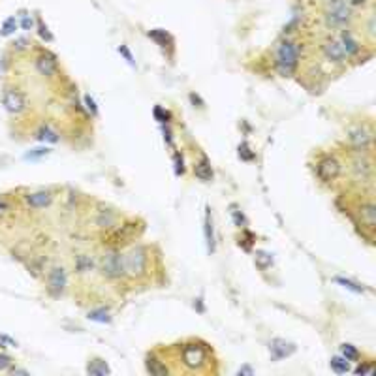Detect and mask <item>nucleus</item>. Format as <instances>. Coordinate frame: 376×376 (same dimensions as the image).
I'll return each instance as SVG.
<instances>
[{"label": "nucleus", "instance_id": "nucleus-14", "mask_svg": "<svg viewBox=\"0 0 376 376\" xmlns=\"http://www.w3.org/2000/svg\"><path fill=\"white\" fill-rule=\"evenodd\" d=\"M24 200H26V204L30 205V207H34V209H42V207L51 205V202H53V192H49V190H38V192L28 194Z\"/></svg>", "mask_w": 376, "mask_h": 376}, {"label": "nucleus", "instance_id": "nucleus-38", "mask_svg": "<svg viewBox=\"0 0 376 376\" xmlns=\"http://www.w3.org/2000/svg\"><path fill=\"white\" fill-rule=\"evenodd\" d=\"M40 34H42L44 38L51 40V36H49V32H47V28H46V26H44V24H40Z\"/></svg>", "mask_w": 376, "mask_h": 376}, {"label": "nucleus", "instance_id": "nucleus-30", "mask_svg": "<svg viewBox=\"0 0 376 376\" xmlns=\"http://www.w3.org/2000/svg\"><path fill=\"white\" fill-rule=\"evenodd\" d=\"M239 156L243 158V160H252V158H254V152H250L248 145H246V143H243V145L239 147Z\"/></svg>", "mask_w": 376, "mask_h": 376}, {"label": "nucleus", "instance_id": "nucleus-41", "mask_svg": "<svg viewBox=\"0 0 376 376\" xmlns=\"http://www.w3.org/2000/svg\"><path fill=\"white\" fill-rule=\"evenodd\" d=\"M23 26H24V28H28V26H32V19H28V17H24V19H23Z\"/></svg>", "mask_w": 376, "mask_h": 376}, {"label": "nucleus", "instance_id": "nucleus-42", "mask_svg": "<svg viewBox=\"0 0 376 376\" xmlns=\"http://www.w3.org/2000/svg\"><path fill=\"white\" fill-rule=\"evenodd\" d=\"M252 374V368H248V367H244V368H239V374Z\"/></svg>", "mask_w": 376, "mask_h": 376}, {"label": "nucleus", "instance_id": "nucleus-12", "mask_svg": "<svg viewBox=\"0 0 376 376\" xmlns=\"http://www.w3.org/2000/svg\"><path fill=\"white\" fill-rule=\"evenodd\" d=\"M358 216H360L361 226L365 228L368 234L372 235L374 226H376V205H374V202H372V200L363 202V204L360 205V209H358Z\"/></svg>", "mask_w": 376, "mask_h": 376}, {"label": "nucleus", "instance_id": "nucleus-39", "mask_svg": "<svg viewBox=\"0 0 376 376\" xmlns=\"http://www.w3.org/2000/svg\"><path fill=\"white\" fill-rule=\"evenodd\" d=\"M234 216H235V222H237L239 226H241V224H243V222H244L243 214H239V212H237V211H234Z\"/></svg>", "mask_w": 376, "mask_h": 376}, {"label": "nucleus", "instance_id": "nucleus-5", "mask_svg": "<svg viewBox=\"0 0 376 376\" xmlns=\"http://www.w3.org/2000/svg\"><path fill=\"white\" fill-rule=\"evenodd\" d=\"M100 271L106 278L110 280H118L124 276V262H122V254L117 248H111L100 258Z\"/></svg>", "mask_w": 376, "mask_h": 376}, {"label": "nucleus", "instance_id": "nucleus-11", "mask_svg": "<svg viewBox=\"0 0 376 376\" xmlns=\"http://www.w3.org/2000/svg\"><path fill=\"white\" fill-rule=\"evenodd\" d=\"M322 51H324V56L328 58L329 62H344V60H348V55H346L344 47H342V44H340V40L337 38V36H333L331 40H328L324 46H322Z\"/></svg>", "mask_w": 376, "mask_h": 376}, {"label": "nucleus", "instance_id": "nucleus-34", "mask_svg": "<svg viewBox=\"0 0 376 376\" xmlns=\"http://www.w3.org/2000/svg\"><path fill=\"white\" fill-rule=\"evenodd\" d=\"M365 372H368V374H370V372H372V367H370V365H363V363H361L360 367L356 368V374H365Z\"/></svg>", "mask_w": 376, "mask_h": 376}, {"label": "nucleus", "instance_id": "nucleus-4", "mask_svg": "<svg viewBox=\"0 0 376 376\" xmlns=\"http://www.w3.org/2000/svg\"><path fill=\"white\" fill-rule=\"evenodd\" d=\"M326 23L333 28H346L352 21V6L346 0H326Z\"/></svg>", "mask_w": 376, "mask_h": 376}, {"label": "nucleus", "instance_id": "nucleus-27", "mask_svg": "<svg viewBox=\"0 0 376 376\" xmlns=\"http://www.w3.org/2000/svg\"><path fill=\"white\" fill-rule=\"evenodd\" d=\"M256 262L262 269H266L267 266H271V256L266 254V252H256Z\"/></svg>", "mask_w": 376, "mask_h": 376}, {"label": "nucleus", "instance_id": "nucleus-25", "mask_svg": "<svg viewBox=\"0 0 376 376\" xmlns=\"http://www.w3.org/2000/svg\"><path fill=\"white\" fill-rule=\"evenodd\" d=\"M337 282H338V284H342V286H344V288H348V290L358 292V294H361V292H365V290H363V286H360V284H356V282H352V280H346V278H340V276L337 278Z\"/></svg>", "mask_w": 376, "mask_h": 376}, {"label": "nucleus", "instance_id": "nucleus-1", "mask_svg": "<svg viewBox=\"0 0 376 376\" xmlns=\"http://www.w3.org/2000/svg\"><path fill=\"white\" fill-rule=\"evenodd\" d=\"M299 64V46L292 40H282L274 49V66L280 76H292Z\"/></svg>", "mask_w": 376, "mask_h": 376}, {"label": "nucleus", "instance_id": "nucleus-13", "mask_svg": "<svg viewBox=\"0 0 376 376\" xmlns=\"http://www.w3.org/2000/svg\"><path fill=\"white\" fill-rule=\"evenodd\" d=\"M36 70L46 76V78H53L58 74V62H56V56L51 53H42L36 58Z\"/></svg>", "mask_w": 376, "mask_h": 376}, {"label": "nucleus", "instance_id": "nucleus-23", "mask_svg": "<svg viewBox=\"0 0 376 376\" xmlns=\"http://www.w3.org/2000/svg\"><path fill=\"white\" fill-rule=\"evenodd\" d=\"M340 354L346 361H358L360 360V352L356 350V346L352 344H342L340 346Z\"/></svg>", "mask_w": 376, "mask_h": 376}, {"label": "nucleus", "instance_id": "nucleus-20", "mask_svg": "<svg viewBox=\"0 0 376 376\" xmlns=\"http://www.w3.org/2000/svg\"><path fill=\"white\" fill-rule=\"evenodd\" d=\"M94 266V262L90 256H86V254H81V256H78L76 258V269H78L79 273H86V271H90Z\"/></svg>", "mask_w": 376, "mask_h": 376}, {"label": "nucleus", "instance_id": "nucleus-37", "mask_svg": "<svg viewBox=\"0 0 376 376\" xmlns=\"http://www.w3.org/2000/svg\"><path fill=\"white\" fill-rule=\"evenodd\" d=\"M118 51H120V53H122V55L126 56V60H128V62H130V64H134V58H132V55H130V53H128V51H126L124 47H120V49H118Z\"/></svg>", "mask_w": 376, "mask_h": 376}, {"label": "nucleus", "instance_id": "nucleus-10", "mask_svg": "<svg viewBox=\"0 0 376 376\" xmlns=\"http://www.w3.org/2000/svg\"><path fill=\"white\" fill-rule=\"evenodd\" d=\"M66 284H68V274L64 267H53L49 274H47V290L51 292V296L58 298L64 290H66Z\"/></svg>", "mask_w": 376, "mask_h": 376}, {"label": "nucleus", "instance_id": "nucleus-32", "mask_svg": "<svg viewBox=\"0 0 376 376\" xmlns=\"http://www.w3.org/2000/svg\"><path fill=\"white\" fill-rule=\"evenodd\" d=\"M47 152H49V149H34V150H30V152L26 154V158H40V156H46Z\"/></svg>", "mask_w": 376, "mask_h": 376}, {"label": "nucleus", "instance_id": "nucleus-31", "mask_svg": "<svg viewBox=\"0 0 376 376\" xmlns=\"http://www.w3.org/2000/svg\"><path fill=\"white\" fill-rule=\"evenodd\" d=\"M12 365V360H10L6 354H0V370H6Z\"/></svg>", "mask_w": 376, "mask_h": 376}, {"label": "nucleus", "instance_id": "nucleus-28", "mask_svg": "<svg viewBox=\"0 0 376 376\" xmlns=\"http://www.w3.org/2000/svg\"><path fill=\"white\" fill-rule=\"evenodd\" d=\"M16 28H17L16 19H14V17H10L8 21L4 23V26H2V34H4V36H10V34L16 30Z\"/></svg>", "mask_w": 376, "mask_h": 376}, {"label": "nucleus", "instance_id": "nucleus-29", "mask_svg": "<svg viewBox=\"0 0 376 376\" xmlns=\"http://www.w3.org/2000/svg\"><path fill=\"white\" fill-rule=\"evenodd\" d=\"M154 117H156L160 122H168V120L172 118V113H170V111H164L162 108H156V110H154Z\"/></svg>", "mask_w": 376, "mask_h": 376}, {"label": "nucleus", "instance_id": "nucleus-7", "mask_svg": "<svg viewBox=\"0 0 376 376\" xmlns=\"http://www.w3.org/2000/svg\"><path fill=\"white\" fill-rule=\"evenodd\" d=\"M350 172L358 180L361 182H372L374 177V166H372V158L368 152H356V156L350 162Z\"/></svg>", "mask_w": 376, "mask_h": 376}, {"label": "nucleus", "instance_id": "nucleus-19", "mask_svg": "<svg viewBox=\"0 0 376 376\" xmlns=\"http://www.w3.org/2000/svg\"><path fill=\"white\" fill-rule=\"evenodd\" d=\"M38 138L42 141H49V143H56L58 141V132H56L55 128H51L49 124H44L42 128H40L38 132Z\"/></svg>", "mask_w": 376, "mask_h": 376}, {"label": "nucleus", "instance_id": "nucleus-15", "mask_svg": "<svg viewBox=\"0 0 376 376\" xmlns=\"http://www.w3.org/2000/svg\"><path fill=\"white\" fill-rule=\"evenodd\" d=\"M145 368H147V372H150V374H154V376H166L168 372H170V368H168V365H166V361L156 358L154 354H149V356H147Z\"/></svg>", "mask_w": 376, "mask_h": 376}, {"label": "nucleus", "instance_id": "nucleus-17", "mask_svg": "<svg viewBox=\"0 0 376 376\" xmlns=\"http://www.w3.org/2000/svg\"><path fill=\"white\" fill-rule=\"evenodd\" d=\"M294 350H296V346L290 344V342H286V340H280V338H274L273 342H271V352H273V356L278 358V360L294 354Z\"/></svg>", "mask_w": 376, "mask_h": 376}, {"label": "nucleus", "instance_id": "nucleus-33", "mask_svg": "<svg viewBox=\"0 0 376 376\" xmlns=\"http://www.w3.org/2000/svg\"><path fill=\"white\" fill-rule=\"evenodd\" d=\"M175 172H177V175H182V173H184V168H182V158L179 156V152L175 154Z\"/></svg>", "mask_w": 376, "mask_h": 376}, {"label": "nucleus", "instance_id": "nucleus-26", "mask_svg": "<svg viewBox=\"0 0 376 376\" xmlns=\"http://www.w3.org/2000/svg\"><path fill=\"white\" fill-rule=\"evenodd\" d=\"M88 318L106 324V322H110V314L106 312V310H92V312H88Z\"/></svg>", "mask_w": 376, "mask_h": 376}, {"label": "nucleus", "instance_id": "nucleus-9", "mask_svg": "<svg viewBox=\"0 0 376 376\" xmlns=\"http://www.w3.org/2000/svg\"><path fill=\"white\" fill-rule=\"evenodd\" d=\"M2 104H4L6 111L12 113V115H19V113H23L26 110V98L17 88H6L2 92Z\"/></svg>", "mask_w": 376, "mask_h": 376}, {"label": "nucleus", "instance_id": "nucleus-6", "mask_svg": "<svg viewBox=\"0 0 376 376\" xmlns=\"http://www.w3.org/2000/svg\"><path fill=\"white\" fill-rule=\"evenodd\" d=\"M348 143L356 152H370L372 149V130L365 124L348 128Z\"/></svg>", "mask_w": 376, "mask_h": 376}, {"label": "nucleus", "instance_id": "nucleus-24", "mask_svg": "<svg viewBox=\"0 0 376 376\" xmlns=\"http://www.w3.org/2000/svg\"><path fill=\"white\" fill-rule=\"evenodd\" d=\"M115 222V214H111L110 211L100 212V218H98V226L100 228H111Z\"/></svg>", "mask_w": 376, "mask_h": 376}, {"label": "nucleus", "instance_id": "nucleus-3", "mask_svg": "<svg viewBox=\"0 0 376 376\" xmlns=\"http://www.w3.org/2000/svg\"><path fill=\"white\" fill-rule=\"evenodd\" d=\"M209 346L202 340H190L180 348V360L190 370L200 372L209 363Z\"/></svg>", "mask_w": 376, "mask_h": 376}, {"label": "nucleus", "instance_id": "nucleus-2", "mask_svg": "<svg viewBox=\"0 0 376 376\" xmlns=\"http://www.w3.org/2000/svg\"><path fill=\"white\" fill-rule=\"evenodd\" d=\"M122 262H124V276L141 278L149 273V250L143 244H136L126 254H122Z\"/></svg>", "mask_w": 376, "mask_h": 376}, {"label": "nucleus", "instance_id": "nucleus-43", "mask_svg": "<svg viewBox=\"0 0 376 376\" xmlns=\"http://www.w3.org/2000/svg\"><path fill=\"white\" fill-rule=\"evenodd\" d=\"M24 44H26L24 40H19V42H17V47H19V49H24Z\"/></svg>", "mask_w": 376, "mask_h": 376}, {"label": "nucleus", "instance_id": "nucleus-21", "mask_svg": "<svg viewBox=\"0 0 376 376\" xmlns=\"http://www.w3.org/2000/svg\"><path fill=\"white\" fill-rule=\"evenodd\" d=\"M86 370H88L90 374H108V372H110V367L106 365V361L94 360V361H90V363H88Z\"/></svg>", "mask_w": 376, "mask_h": 376}, {"label": "nucleus", "instance_id": "nucleus-22", "mask_svg": "<svg viewBox=\"0 0 376 376\" xmlns=\"http://www.w3.org/2000/svg\"><path fill=\"white\" fill-rule=\"evenodd\" d=\"M331 368L335 370V372H338V374H344V372H348L350 370V363L344 360V358H333L331 360Z\"/></svg>", "mask_w": 376, "mask_h": 376}, {"label": "nucleus", "instance_id": "nucleus-35", "mask_svg": "<svg viewBox=\"0 0 376 376\" xmlns=\"http://www.w3.org/2000/svg\"><path fill=\"white\" fill-rule=\"evenodd\" d=\"M350 6H358V8H361V6H365L368 0H346Z\"/></svg>", "mask_w": 376, "mask_h": 376}, {"label": "nucleus", "instance_id": "nucleus-36", "mask_svg": "<svg viewBox=\"0 0 376 376\" xmlns=\"http://www.w3.org/2000/svg\"><path fill=\"white\" fill-rule=\"evenodd\" d=\"M85 102H86V108L92 111V113H96V108H94V100L90 98V96H85Z\"/></svg>", "mask_w": 376, "mask_h": 376}, {"label": "nucleus", "instance_id": "nucleus-8", "mask_svg": "<svg viewBox=\"0 0 376 376\" xmlns=\"http://www.w3.org/2000/svg\"><path fill=\"white\" fill-rule=\"evenodd\" d=\"M340 172H342L340 162L335 156H324L316 164V173L322 182H333L340 175Z\"/></svg>", "mask_w": 376, "mask_h": 376}, {"label": "nucleus", "instance_id": "nucleus-16", "mask_svg": "<svg viewBox=\"0 0 376 376\" xmlns=\"http://www.w3.org/2000/svg\"><path fill=\"white\" fill-rule=\"evenodd\" d=\"M194 175H196L200 180H211L212 179L211 162H209L205 156H202L200 158V162H196V166H194Z\"/></svg>", "mask_w": 376, "mask_h": 376}, {"label": "nucleus", "instance_id": "nucleus-40", "mask_svg": "<svg viewBox=\"0 0 376 376\" xmlns=\"http://www.w3.org/2000/svg\"><path fill=\"white\" fill-rule=\"evenodd\" d=\"M8 207L10 205L4 202V200H0V212H4V211H8Z\"/></svg>", "mask_w": 376, "mask_h": 376}, {"label": "nucleus", "instance_id": "nucleus-18", "mask_svg": "<svg viewBox=\"0 0 376 376\" xmlns=\"http://www.w3.org/2000/svg\"><path fill=\"white\" fill-rule=\"evenodd\" d=\"M205 241H207V250L214 252V228H212V216H211V209H207L205 214Z\"/></svg>", "mask_w": 376, "mask_h": 376}]
</instances>
